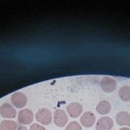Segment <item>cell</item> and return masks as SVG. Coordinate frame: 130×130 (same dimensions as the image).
Returning a JSON list of instances; mask_svg holds the SVG:
<instances>
[{"label":"cell","mask_w":130,"mask_h":130,"mask_svg":"<svg viewBox=\"0 0 130 130\" xmlns=\"http://www.w3.org/2000/svg\"><path fill=\"white\" fill-rule=\"evenodd\" d=\"M96 110L99 114L100 115H107L108 114L111 110V105L109 102L103 100L101 101L99 103V104L97 105Z\"/></svg>","instance_id":"8fae6325"},{"label":"cell","mask_w":130,"mask_h":130,"mask_svg":"<svg viewBox=\"0 0 130 130\" xmlns=\"http://www.w3.org/2000/svg\"><path fill=\"white\" fill-rule=\"evenodd\" d=\"M29 130H46L43 125H41L39 124H32Z\"/></svg>","instance_id":"9a60e30c"},{"label":"cell","mask_w":130,"mask_h":130,"mask_svg":"<svg viewBox=\"0 0 130 130\" xmlns=\"http://www.w3.org/2000/svg\"><path fill=\"white\" fill-rule=\"evenodd\" d=\"M68 118L67 114L63 110H56L54 113V123L58 127H64L68 124Z\"/></svg>","instance_id":"277c9868"},{"label":"cell","mask_w":130,"mask_h":130,"mask_svg":"<svg viewBox=\"0 0 130 130\" xmlns=\"http://www.w3.org/2000/svg\"><path fill=\"white\" fill-rule=\"evenodd\" d=\"M0 130H16V123L12 120H3L0 124Z\"/></svg>","instance_id":"4fadbf2b"},{"label":"cell","mask_w":130,"mask_h":130,"mask_svg":"<svg viewBox=\"0 0 130 130\" xmlns=\"http://www.w3.org/2000/svg\"><path fill=\"white\" fill-rule=\"evenodd\" d=\"M83 111V107L79 103H72L67 107V111L72 118L79 117Z\"/></svg>","instance_id":"52a82bcc"},{"label":"cell","mask_w":130,"mask_h":130,"mask_svg":"<svg viewBox=\"0 0 130 130\" xmlns=\"http://www.w3.org/2000/svg\"><path fill=\"white\" fill-rule=\"evenodd\" d=\"M116 123L121 126L130 127V114L126 111H120L116 115Z\"/></svg>","instance_id":"30bf717a"},{"label":"cell","mask_w":130,"mask_h":130,"mask_svg":"<svg viewBox=\"0 0 130 130\" xmlns=\"http://www.w3.org/2000/svg\"><path fill=\"white\" fill-rule=\"evenodd\" d=\"M27 97L23 93H15L11 97V102L14 107L22 108L27 104Z\"/></svg>","instance_id":"3957f363"},{"label":"cell","mask_w":130,"mask_h":130,"mask_svg":"<svg viewBox=\"0 0 130 130\" xmlns=\"http://www.w3.org/2000/svg\"><path fill=\"white\" fill-rule=\"evenodd\" d=\"M66 130H82V128L76 121H72L71 123H69L66 127Z\"/></svg>","instance_id":"5bb4252c"},{"label":"cell","mask_w":130,"mask_h":130,"mask_svg":"<svg viewBox=\"0 0 130 130\" xmlns=\"http://www.w3.org/2000/svg\"><path fill=\"white\" fill-rule=\"evenodd\" d=\"M95 120L94 114L91 111H86L80 117V123L85 128H90L95 124Z\"/></svg>","instance_id":"9c48e42d"},{"label":"cell","mask_w":130,"mask_h":130,"mask_svg":"<svg viewBox=\"0 0 130 130\" xmlns=\"http://www.w3.org/2000/svg\"><path fill=\"white\" fill-rule=\"evenodd\" d=\"M36 120L43 125H48L52 121V114L47 108H42L36 113Z\"/></svg>","instance_id":"6da1fadb"},{"label":"cell","mask_w":130,"mask_h":130,"mask_svg":"<svg viewBox=\"0 0 130 130\" xmlns=\"http://www.w3.org/2000/svg\"><path fill=\"white\" fill-rule=\"evenodd\" d=\"M0 115H1L3 118L12 119V118L15 117L16 111L11 104L4 103L0 107Z\"/></svg>","instance_id":"8992f818"},{"label":"cell","mask_w":130,"mask_h":130,"mask_svg":"<svg viewBox=\"0 0 130 130\" xmlns=\"http://www.w3.org/2000/svg\"><path fill=\"white\" fill-rule=\"evenodd\" d=\"M34 120V113L29 109H23L18 114V121L22 124H29Z\"/></svg>","instance_id":"5b68a950"},{"label":"cell","mask_w":130,"mask_h":130,"mask_svg":"<svg viewBox=\"0 0 130 130\" xmlns=\"http://www.w3.org/2000/svg\"><path fill=\"white\" fill-rule=\"evenodd\" d=\"M113 124L114 122L110 117H102L97 122L96 130H111L113 127Z\"/></svg>","instance_id":"ba28073f"},{"label":"cell","mask_w":130,"mask_h":130,"mask_svg":"<svg viewBox=\"0 0 130 130\" xmlns=\"http://www.w3.org/2000/svg\"><path fill=\"white\" fill-rule=\"evenodd\" d=\"M100 86L106 93H111L116 88V81L113 78L105 76L100 80Z\"/></svg>","instance_id":"7a4b0ae2"},{"label":"cell","mask_w":130,"mask_h":130,"mask_svg":"<svg viewBox=\"0 0 130 130\" xmlns=\"http://www.w3.org/2000/svg\"><path fill=\"white\" fill-rule=\"evenodd\" d=\"M16 130H28L26 127H24V126H20V127L17 128Z\"/></svg>","instance_id":"2e32d148"},{"label":"cell","mask_w":130,"mask_h":130,"mask_svg":"<svg viewBox=\"0 0 130 130\" xmlns=\"http://www.w3.org/2000/svg\"><path fill=\"white\" fill-rule=\"evenodd\" d=\"M119 97L124 102L130 101V87L128 85L122 86L119 90Z\"/></svg>","instance_id":"7c38bea8"},{"label":"cell","mask_w":130,"mask_h":130,"mask_svg":"<svg viewBox=\"0 0 130 130\" xmlns=\"http://www.w3.org/2000/svg\"><path fill=\"white\" fill-rule=\"evenodd\" d=\"M120 130H130V128H126V127H124V128H121Z\"/></svg>","instance_id":"e0dca14e"}]
</instances>
